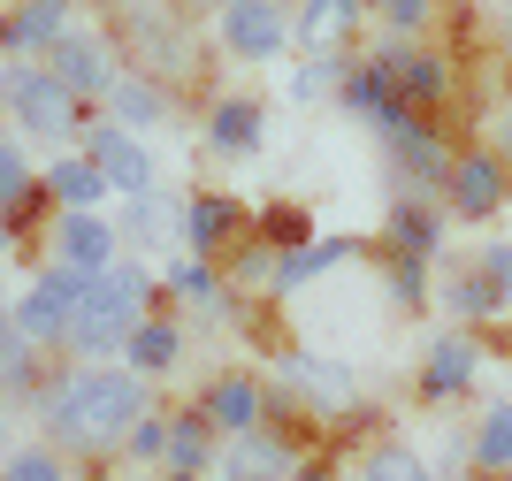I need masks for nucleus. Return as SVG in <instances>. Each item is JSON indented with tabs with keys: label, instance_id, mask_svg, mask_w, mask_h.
Masks as SVG:
<instances>
[{
	"label": "nucleus",
	"instance_id": "f257e3e1",
	"mask_svg": "<svg viewBox=\"0 0 512 481\" xmlns=\"http://www.w3.org/2000/svg\"><path fill=\"white\" fill-rule=\"evenodd\" d=\"M39 420L54 451H85V459H115L130 443V428L153 413L146 405V375H130L115 359L100 367H62L54 382H39Z\"/></svg>",
	"mask_w": 512,
	"mask_h": 481
},
{
	"label": "nucleus",
	"instance_id": "f03ea898",
	"mask_svg": "<svg viewBox=\"0 0 512 481\" xmlns=\"http://www.w3.org/2000/svg\"><path fill=\"white\" fill-rule=\"evenodd\" d=\"M153 291H161V283H153L146 260H115L107 275H92L85 306H77V329H69V352H77V367L123 359V344L138 336V321H146Z\"/></svg>",
	"mask_w": 512,
	"mask_h": 481
},
{
	"label": "nucleus",
	"instance_id": "7ed1b4c3",
	"mask_svg": "<svg viewBox=\"0 0 512 481\" xmlns=\"http://www.w3.org/2000/svg\"><path fill=\"white\" fill-rule=\"evenodd\" d=\"M0 115L23 130V138H39V146H54V153H69V146H85V130H92V115H85V100L69 92L62 77L46 62H31V54H16V62H0Z\"/></svg>",
	"mask_w": 512,
	"mask_h": 481
},
{
	"label": "nucleus",
	"instance_id": "20e7f679",
	"mask_svg": "<svg viewBox=\"0 0 512 481\" xmlns=\"http://www.w3.org/2000/svg\"><path fill=\"white\" fill-rule=\"evenodd\" d=\"M85 275L77 268H54L46 260L31 283H23V298H8V314H16V329L39 344V352H54V344H69V329H77V306H85Z\"/></svg>",
	"mask_w": 512,
	"mask_h": 481
},
{
	"label": "nucleus",
	"instance_id": "39448f33",
	"mask_svg": "<svg viewBox=\"0 0 512 481\" xmlns=\"http://www.w3.org/2000/svg\"><path fill=\"white\" fill-rule=\"evenodd\" d=\"M276 382H283V398L291 405H306L314 420H352L360 413V375L344 367V359H329V352H283L276 359Z\"/></svg>",
	"mask_w": 512,
	"mask_h": 481
},
{
	"label": "nucleus",
	"instance_id": "423d86ee",
	"mask_svg": "<svg viewBox=\"0 0 512 481\" xmlns=\"http://www.w3.org/2000/svg\"><path fill=\"white\" fill-rule=\"evenodd\" d=\"M214 54H230L245 69L291 54V8L283 0H222L214 8Z\"/></svg>",
	"mask_w": 512,
	"mask_h": 481
},
{
	"label": "nucleus",
	"instance_id": "0eeeda50",
	"mask_svg": "<svg viewBox=\"0 0 512 481\" xmlns=\"http://www.w3.org/2000/svg\"><path fill=\"white\" fill-rule=\"evenodd\" d=\"M375 146H383L390 176H398V184H406L413 199H444V184H451V161H459V146H451V138H444L436 123H428V115H413V123L383 130Z\"/></svg>",
	"mask_w": 512,
	"mask_h": 481
},
{
	"label": "nucleus",
	"instance_id": "6e6552de",
	"mask_svg": "<svg viewBox=\"0 0 512 481\" xmlns=\"http://www.w3.org/2000/svg\"><path fill=\"white\" fill-rule=\"evenodd\" d=\"M85 153H92V168L107 176V191L115 199H146V191H161L153 176V153H146V138H130V130H115L107 115H92V130H85Z\"/></svg>",
	"mask_w": 512,
	"mask_h": 481
},
{
	"label": "nucleus",
	"instance_id": "1a4fd4ad",
	"mask_svg": "<svg viewBox=\"0 0 512 481\" xmlns=\"http://www.w3.org/2000/svg\"><path fill=\"white\" fill-rule=\"evenodd\" d=\"M375 0H299L291 8V46L299 54H360V31Z\"/></svg>",
	"mask_w": 512,
	"mask_h": 481
},
{
	"label": "nucleus",
	"instance_id": "9d476101",
	"mask_svg": "<svg viewBox=\"0 0 512 481\" xmlns=\"http://www.w3.org/2000/svg\"><path fill=\"white\" fill-rule=\"evenodd\" d=\"M505 199H512V168L497 161L490 146H474V153H459V161H451L444 214H459V222H490Z\"/></svg>",
	"mask_w": 512,
	"mask_h": 481
},
{
	"label": "nucleus",
	"instance_id": "9b49d317",
	"mask_svg": "<svg viewBox=\"0 0 512 481\" xmlns=\"http://www.w3.org/2000/svg\"><path fill=\"white\" fill-rule=\"evenodd\" d=\"M367 54H375V62L398 77V92L413 100V115H428V107L451 100V62L436 54V46H421V39H375Z\"/></svg>",
	"mask_w": 512,
	"mask_h": 481
},
{
	"label": "nucleus",
	"instance_id": "f8f14e48",
	"mask_svg": "<svg viewBox=\"0 0 512 481\" xmlns=\"http://www.w3.org/2000/svg\"><path fill=\"white\" fill-rule=\"evenodd\" d=\"M337 107L352 115V123H367L375 138H383V130H398V123H413V100L398 92V77H390L375 54H360V62H352V77H344Z\"/></svg>",
	"mask_w": 512,
	"mask_h": 481
},
{
	"label": "nucleus",
	"instance_id": "ddd939ff",
	"mask_svg": "<svg viewBox=\"0 0 512 481\" xmlns=\"http://www.w3.org/2000/svg\"><path fill=\"white\" fill-rule=\"evenodd\" d=\"M214 481H299V443L276 420L253 428V436H230L222 459H214Z\"/></svg>",
	"mask_w": 512,
	"mask_h": 481
},
{
	"label": "nucleus",
	"instance_id": "4468645a",
	"mask_svg": "<svg viewBox=\"0 0 512 481\" xmlns=\"http://www.w3.org/2000/svg\"><path fill=\"white\" fill-rule=\"evenodd\" d=\"M199 413H207V428L222 443L230 436H253V428H268L276 420V405H268V390H260L245 367H222V375L207 382V398H199Z\"/></svg>",
	"mask_w": 512,
	"mask_h": 481
},
{
	"label": "nucleus",
	"instance_id": "2eb2a0df",
	"mask_svg": "<svg viewBox=\"0 0 512 481\" xmlns=\"http://www.w3.org/2000/svg\"><path fill=\"white\" fill-rule=\"evenodd\" d=\"M46 69H54V77L69 84V92H77V100H100L107 107V92H115V77H123V62H115V46L100 39V31H69L62 46H54V54H46Z\"/></svg>",
	"mask_w": 512,
	"mask_h": 481
},
{
	"label": "nucleus",
	"instance_id": "dca6fc26",
	"mask_svg": "<svg viewBox=\"0 0 512 481\" xmlns=\"http://www.w3.org/2000/svg\"><path fill=\"white\" fill-rule=\"evenodd\" d=\"M123 260V230L107 222V214H62L54 222V268H77L92 283V275H107Z\"/></svg>",
	"mask_w": 512,
	"mask_h": 481
},
{
	"label": "nucleus",
	"instance_id": "f3484780",
	"mask_svg": "<svg viewBox=\"0 0 512 481\" xmlns=\"http://www.w3.org/2000/svg\"><path fill=\"white\" fill-rule=\"evenodd\" d=\"M245 222H253V214L237 207L230 191H199V199H184V252H192V260H214V252L245 245Z\"/></svg>",
	"mask_w": 512,
	"mask_h": 481
},
{
	"label": "nucleus",
	"instance_id": "a211bd4d",
	"mask_svg": "<svg viewBox=\"0 0 512 481\" xmlns=\"http://www.w3.org/2000/svg\"><path fill=\"white\" fill-rule=\"evenodd\" d=\"M107 123L130 130V138H153L161 123H176V100H169V84L146 77V69H123L115 77V92H107Z\"/></svg>",
	"mask_w": 512,
	"mask_h": 481
},
{
	"label": "nucleus",
	"instance_id": "6ab92c4d",
	"mask_svg": "<svg viewBox=\"0 0 512 481\" xmlns=\"http://www.w3.org/2000/svg\"><path fill=\"white\" fill-rule=\"evenodd\" d=\"M474 375H482V344H474L467 329H451V336H436L428 359H421V398L451 405V398H467V390H474Z\"/></svg>",
	"mask_w": 512,
	"mask_h": 481
},
{
	"label": "nucleus",
	"instance_id": "aec40b11",
	"mask_svg": "<svg viewBox=\"0 0 512 481\" xmlns=\"http://www.w3.org/2000/svg\"><path fill=\"white\" fill-rule=\"evenodd\" d=\"M260 138H268V115H260L253 92H222V100L207 107V153H222V161H253Z\"/></svg>",
	"mask_w": 512,
	"mask_h": 481
},
{
	"label": "nucleus",
	"instance_id": "412c9836",
	"mask_svg": "<svg viewBox=\"0 0 512 481\" xmlns=\"http://www.w3.org/2000/svg\"><path fill=\"white\" fill-rule=\"evenodd\" d=\"M383 245H390V260H436V245H444V199H398L383 222Z\"/></svg>",
	"mask_w": 512,
	"mask_h": 481
},
{
	"label": "nucleus",
	"instance_id": "4be33fe9",
	"mask_svg": "<svg viewBox=\"0 0 512 481\" xmlns=\"http://www.w3.org/2000/svg\"><path fill=\"white\" fill-rule=\"evenodd\" d=\"M46 199L62 214H100L107 207V176L92 168V153H54V161H46Z\"/></svg>",
	"mask_w": 512,
	"mask_h": 481
},
{
	"label": "nucleus",
	"instance_id": "5701e85b",
	"mask_svg": "<svg viewBox=\"0 0 512 481\" xmlns=\"http://www.w3.org/2000/svg\"><path fill=\"white\" fill-rule=\"evenodd\" d=\"M123 367H130V375H146V382L176 375V367H184V329H176L169 314H146V321H138V336L123 344Z\"/></svg>",
	"mask_w": 512,
	"mask_h": 481
},
{
	"label": "nucleus",
	"instance_id": "b1692460",
	"mask_svg": "<svg viewBox=\"0 0 512 481\" xmlns=\"http://www.w3.org/2000/svg\"><path fill=\"white\" fill-rule=\"evenodd\" d=\"M222 459V436L207 428V413H169V451H161V474H214Z\"/></svg>",
	"mask_w": 512,
	"mask_h": 481
},
{
	"label": "nucleus",
	"instance_id": "393cba45",
	"mask_svg": "<svg viewBox=\"0 0 512 481\" xmlns=\"http://www.w3.org/2000/svg\"><path fill=\"white\" fill-rule=\"evenodd\" d=\"M8 23H16V54H54L77 31V0H16Z\"/></svg>",
	"mask_w": 512,
	"mask_h": 481
},
{
	"label": "nucleus",
	"instance_id": "a878e982",
	"mask_svg": "<svg viewBox=\"0 0 512 481\" xmlns=\"http://www.w3.org/2000/svg\"><path fill=\"white\" fill-rule=\"evenodd\" d=\"M352 252H360V237H314V245L283 252V268H276V298H291V291H306V283H321V275L344 268Z\"/></svg>",
	"mask_w": 512,
	"mask_h": 481
},
{
	"label": "nucleus",
	"instance_id": "bb28decb",
	"mask_svg": "<svg viewBox=\"0 0 512 481\" xmlns=\"http://www.w3.org/2000/svg\"><path fill=\"white\" fill-rule=\"evenodd\" d=\"M123 245H169V237H184V207L176 199H161V191H146V199H123Z\"/></svg>",
	"mask_w": 512,
	"mask_h": 481
},
{
	"label": "nucleus",
	"instance_id": "cd10ccee",
	"mask_svg": "<svg viewBox=\"0 0 512 481\" xmlns=\"http://www.w3.org/2000/svg\"><path fill=\"white\" fill-rule=\"evenodd\" d=\"M467 466L474 474H512V398L490 405V413L474 420V436H467Z\"/></svg>",
	"mask_w": 512,
	"mask_h": 481
},
{
	"label": "nucleus",
	"instance_id": "c85d7f7f",
	"mask_svg": "<svg viewBox=\"0 0 512 481\" xmlns=\"http://www.w3.org/2000/svg\"><path fill=\"white\" fill-rule=\"evenodd\" d=\"M436 306H444L451 321H497V314H505V298H497V283L482 268H459L444 291H436Z\"/></svg>",
	"mask_w": 512,
	"mask_h": 481
},
{
	"label": "nucleus",
	"instance_id": "c756f323",
	"mask_svg": "<svg viewBox=\"0 0 512 481\" xmlns=\"http://www.w3.org/2000/svg\"><path fill=\"white\" fill-rule=\"evenodd\" d=\"M352 62H360V54H306V62L291 69V100H299V107L337 100V92H344V77H352Z\"/></svg>",
	"mask_w": 512,
	"mask_h": 481
},
{
	"label": "nucleus",
	"instance_id": "7c9ffc66",
	"mask_svg": "<svg viewBox=\"0 0 512 481\" xmlns=\"http://www.w3.org/2000/svg\"><path fill=\"white\" fill-rule=\"evenodd\" d=\"M39 191H46V176H31V153H23L16 138H0V222H8V214H23Z\"/></svg>",
	"mask_w": 512,
	"mask_h": 481
},
{
	"label": "nucleus",
	"instance_id": "2f4dec72",
	"mask_svg": "<svg viewBox=\"0 0 512 481\" xmlns=\"http://www.w3.org/2000/svg\"><path fill=\"white\" fill-rule=\"evenodd\" d=\"M360 481H436V466H428L413 443H375L360 459Z\"/></svg>",
	"mask_w": 512,
	"mask_h": 481
},
{
	"label": "nucleus",
	"instance_id": "473e14b6",
	"mask_svg": "<svg viewBox=\"0 0 512 481\" xmlns=\"http://www.w3.org/2000/svg\"><path fill=\"white\" fill-rule=\"evenodd\" d=\"M0 481H69V451H54V443H23V451L0 459Z\"/></svg>",
	"mask_w": 512,
	"mask_h": 481
},
{
	"label": "nucleus",
	"instance_id": "72a5a7b5",
	"mask_svg": "<svg viewBox=\"0 0 512 481\" xmlns=\"http://www.w3.org/2000/svg\"><path fill=\"white\" fill-rule=\"evenodd\" d=\"M314 222H306V214L299 207H268V214H260V245H276V252H299V245H314Z\"/></svg>",
	"mask_w": 512,
	"mask_h": 481
},
{
	"label": "nucleus",
	"instance_id": "f704fd0d",
	"mask_svg": "<svg viewBox=\"0 0 512 481\" xmlns=\"http://www.w3.org/2000/svg\"><path fill=\"white\" fill-rule=\"evenodd\" d=\"M169 291H176V298H192L199 314H207L214 298H222V283H214L207 260H192V252H184V260H169Z\"/></svg>",
	"mask_w": 512,
	"mask_h": 481
},
{
	"label": "nucleus",
	"instance_id": "c9c22d12",
	"mask_svg": "<svg viewBox=\"0 0 512 481\" xmlns=\"http://www.w3.org/2000/svg\"><path fill=\"white\" fill-rule=\"evenodd\" d=\"M375 16L390 23V39H421L436 23V0H375Z\"/></svg>",
	"mask_w": 512,
	"mask_h": 481
},
{
	"label": "nucleus",
	"instance_id": "e433bc0d",
	"mask_svg": "<svg viewBox=\"0 0 512 481\" xmlns=\"http://www.w3.org/2000/svg\"><path fill=\"white\" fill-rule=\"evenodd\" d=\"M276 268H283V252L260 245V237H245V245H237V260H230L237 283H268V291H276Z\"/></svg>",
	"mask_w": 512,
	"mask_h": 481
},
{
	"label": "nucleus",
	"instance_id": "4c0bfd02",
	"mask_svg": "<svg viewBox=\"0 0 512 481\" xmlns=\"http://www.w3.org/2000/svg\"><path fill=\"white\" fill-rule=\"evenodd\" d=\"M390 298H398V306H428V298H436L428 260H390Z\"/></svg>",
	"mask_w": 512,
	"mask_h": 481
},
{
	"label": "nucleus",
	"instance_id": "58836bf2",
	"mask_svg": "<svg viewBox=\"0 0 512 481\" xmlns=\"http://www.w3.org/2000/svg\"><path fill=\"white\" fill-rule=\"evenodd\" d=\"M474 268L490 275V283H497V298L512 306V237H482V245H474Z\"/></svg>",
	"mask_w": 512,
	"mask_h": 481
},
{
	"label": "nucleus",
	"instance_id": "ea45409f",
	"mask_svg": "<svg viewBox=\"0 0 512 481\" xmlns=\"http://www.w3.org/2000/svg\"><path fill=\"white\" fill-rule=\"evenodd\" d=\"M123 451H130V459H153V466H161V451H169V413H146L138 428H130Z\"/></svg>",
	"mask_w": 512,
	"mask_h": 481
},
{
	"label": "nucleus",
	"instance_id": "a19ab883",
	"mask_svg": "<svg viewBox=\"0 0 512 481\" xmlns=\"http://www.w3.org/2000/svg\"><path fill=\"white\" fill-rule=\"evenodd\" d=\"M490 153H497V161H505V168H512V100H505V107H497V146H490Z\"/></svg>",
	"mask_w": 512,
	"mask_h": 481
},
{
	"label": "nucleus",
	"instance_id": "79ce46f5",
	"mask_svg": "<svg viewBox=\"0 0 512 481\" xmlns=\"http://www.w3.org/2000/svg\"><path fill=\"white\" fill-rule=\"evenodd\" d=\"M0 62H16V23L0 16Z\"/></svg>",
	"mask_w": 512,
	"mask_h": 481
},
{
	"label": "nucleus",
	"instance_id": "37998d69",
	"mask_svg": "<svg viewBox=\"0 0 512 481\" xmlns=\"http://www.w3.org/2000/svg\"><path fill=\"white\" fill-rule=\"evenodd\" d=\"M8 245H16V230H8V222H0V260H8Z\"/></svg>",
	"mask_w": 512,
	"mask_h": 481
},
{
	"label": "nucleus",
	"instance_id": "c03bdc74",
	"mask_svg": "<svg viewBox=\"0 0 512 481\" xmlns=\"http://www.w3.org/2000/svg\"><path fill=\"white\" fill-rule=\"evenodd\" d=\"M161 481H199V474H161Z\"/></svg>",
	"mask_w": 512,
	"mask_h": 481
},
{
	"label": "nucleus",
	"instance_id": "a18cd8bd",
	"mask_svg": "<svg viewBox=\"0 0 512 481\" xmlns=\"http://www.w3.org/2000/svg\"><path fill=\"white\" fill-rule=\"evenodd\" d=\"M505 31H512V0H505Z\"/></svg>",
	"mask_w": 512,
	"mask_h": 481
},
{
	"label": "nucleus",
	"instance_id": "49530a36",
	"mask_svg": "<svg viewBox=\"0 0 512 481\" xmlns=\"http://www.w3.org/2000/svg\"><path fill=\"white\" fill-rule=\"evenodd\" d=\"M505 62H512V31H505Z\"/></svg>",
	"mask_w": 512,
	"mask_h": 481
}]
</instances>
